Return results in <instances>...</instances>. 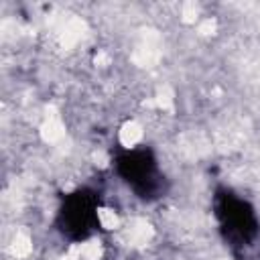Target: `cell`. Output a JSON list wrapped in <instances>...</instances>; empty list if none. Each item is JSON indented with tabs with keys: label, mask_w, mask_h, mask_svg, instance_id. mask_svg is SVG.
I'll return each instance as SVG.
<instances>
[{
	"label": "cell",
	"mask_w": 260,
	"mask_h": 260,
	"mask_svg": "<svg viewBox=\"0 0 260 260\" xmlns=\"http://www.w3.org/2000/svg\"><path fill=\"white\" fill-rule=\"evenodd\" d=\"M116 173L142 201H156L165 195L167 183L158 160L148 146H134L116 154Z\"/></svg>",
	"instance_id": "6da1fadb"
},
{
	"label": "cell",
	"mask_w": 260,
	"mask_h": 260,
	"mask_svg": "<svg viewBox=\"0 0 260 260\" xmlns=\"http://www.w3.org/2000/svg\"><path fill=\"white\" fill-rule=\"evenodd\" d=\"M98 211H100V195L89 187H81L63 197L55 225L63 234V238L71 242H83L100 232Z\"/></svg>",
	"instance_id": "7a4b0ae2"
},
{
	"label": "cell",
	"mask_w": 260,
	"mask_h": 260,
	"mask_svg": "<svg viewBox=\"0 0 260 260\" xmlns=\"http://www.w3.org/2000/svg\"><path fill=\"white\" fill-rule=\"evenodd\" d=\"M215 215L225 242L234 248L252 246L260 232V223L254 207L228 189L215 193Z\"/></svg>",
	"instance_id": "3957f363"
}]
</instances>
